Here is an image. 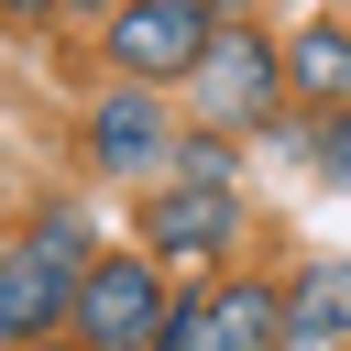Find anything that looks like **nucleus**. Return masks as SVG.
I'll list each match as a JSON object with an SVG mask.
<instances>
[{
	"instance_id": "1",
	"label": "nucleus",
	"mask_w": 351,
	"mask_h": 351,
	"mask_svg": "<svg viewBox=\"0 0 351 351\" xmlns=\"http://www.w3.org/2000/svg\"><path fill=\"white\" fill-rule=\"evenodd\" d=\"M176 88H186V121H197V132H219V143L274 132V99H285V44H274V33H252V22H219V33H208V55H197Z\"/></svg>"
},
{
	"instance_id": "2",
	"label": "nucleus",
	"mask_w": 351,
	"mask_h": 351,
	"mask_svg": "<svg viewBox=\"0 0 351 351\" xmlns=\"http://www.w3.org/2000/svg\"><path fill=\"white\" fill-rule=\"evenodd\" d=\"M77 274H88V230L77 219H44L33 241H0V340L11 351L55 340L66 307H77Z\"/></svg>"
},
{
	"instance_id": "3",
	"label": "nucleus",
	"mask_w": 351,
	"mask_h": 351,
	"mask_svg": "<svg viewBox=\"0 0 351 351\" xmlns=\"http://www.w3.org/2000/svg\"><path fill=\"white\" fill-rule=\"evenodd\" d=\"M219 22H230V0H121V11L99 22V55H110V77H132V88H176V77L208 55Z\"/></svg>"
},
{
	"instance_id": "4",
	"label": "nucleus",
	"mask_w": 351,
	"mask_h": 351,
	"mask_svg": "<svg viewBox=\"0 0 351 351\" xmlns=\"http://www.w3.org/2000/svg\"><path fill=\"white\" fill-rule=\"evenodd\" d=\"M66 329H77V351H143L165 329V263L154 252H88Z\"/></svg>"
},
{
	"instance_id": "5",
	"label": "nucleus",
	"mask_w": 351,
	"mask_h": 351,
	"mask_svg": "<svg viewBox=\"0 0 351 351\" xmlns=\"http://www.w3.org/2000/svg\"><path fill=\"white\" fill-rule=\"evenodd\" d=\"M274 329H285V285L274 274H230L208 296H165L154 351H274Z\"/></svg>"
},
{
	"instance_id": "6",
	"label": "nucleus",
	"mask_w": 351,
	"mask_h": 351,
	"mask_svg": "<svg viewBox=\"0 0 351 351\" xmlns=\"http://www.w3.org/2000/svg\"><path fill=\"white\" fill-rule=\"evenodd\" d=\"M230 241H241V197L230 186H186V176L143 186V252L154 263H219Z\"/></svg>"
},
{
	"instance_id": "7",
	"label": "nucleus",
	"mask_w": 351,
	"mask_h": 351,
	"mask_svg": "<svg viewBox=\"0 0 351 351\" xmlns=\"http://www.w3.org/2000/svg\"><path fill=\"white\" fill-rule=\"evenodd\" d=\"M88 165L99 176H154V165H176V110H165V88H99V110H88Z\"/></svg>"
},
{
	"instance_id": "8",
	"label": "nucleus",
	"mask_w": 351,
	"mask_h": 351,
	"mask_svg": "<svg viewBox=\"0 0 351 351\" xmlns=\"http://www.w3.org/2000/svg\"><path fill=\"white\" fill-rule=\"evenodd\" d=\"M274 351H351V263H340V252H318V263H296V285H285V329H274Z\"/></svg>"
},
{
	"instance_id": "9",
	"label": "nucleus",
	"mask_w": 351,
	"mask_h": 351,
	"mask_svg": "<svg viewBox=\"0 0 351 351\" xmlns=\"http://www.w3.org/2000/svg\"><path fill=\"white\" fill-rule=\"evenodd\" d=\"M285 99L318 110V121L351 110V22H340V11H318V22L285 33Z\"/></svg>"
},
{
	"instance_id": "10",
	"label": "nucleus",
	"mask_w": 351,
	"mask_h": 351,
	"mask_svg": "<svg viewBox=\"0 0 351 351\" xmlns=\"http://www.w3.org/2000/svg\"><path fill=\"white\" fill-rule=\"evenodd\" d=\"M165 176H186V186H230V143L219 132H197V143H176V165Z\"/></svg>"
},
{
	"instance_id": "11",
	"label": "nucleus",
	"mask_w": 351,
	"mask_h": 351,
	"mask_svg": "<svg viewBox=\"0 0 351 351\" xmlns=\"http://www.w3.org/2000/svg\"><path fill=\"white\" fill-rule=\"evenodd\" d=\"M307 154H318V176H329V186H351V110H329V121L307 132Z\"/></svg>"
},
{
	"instance_id": "12",
	"label": "nucleus",
	"mask_w": 351,
	"mask_h": 351,
	"mask_svg": "<svg viewBox=\"0 0 351 351\" xmlns=\"http://www.w3.org/2000/svg\"><path fill=\"white\" fill-rule=\"evenodd\" d=\"M0 22H55V0H0Z\"/></svg>"
},
{
	"instance_id": "13",
	"label": "nucleus",
	"mask_w": 351,
	"mask_h": 351,
	"mask_svg": "<svg viewBox=\"0 0 351 351\" xmlns=\"http://www.w3.org/2000/svg\"><path fill=\"white\" fill-rule=\"evenodd\" d=\"M55 11H77V22H110V11H121V0H55Z\"/></svg>"
},
{
	"instance_id": "14",
	"label": "nucleus",
	"mask_w": 351,
	"mask_h": 351,
	"mask_svg": "<svg viewBox=\"0 0 351 351\" xmlns=\"http://www.w3.org/2000/svg\"><path fill=\"white\" fill-rule=\"evenodd\" d=\"M329 11H340V0H329Z\"/></svg>"
}]
</instances>
